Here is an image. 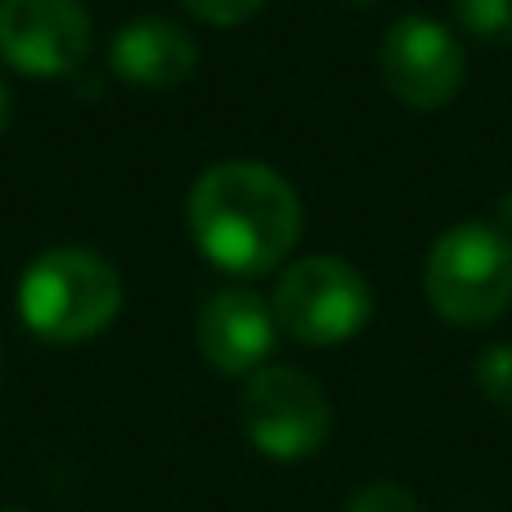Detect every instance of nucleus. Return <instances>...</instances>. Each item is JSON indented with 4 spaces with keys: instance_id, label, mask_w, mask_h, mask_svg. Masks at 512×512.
Instances as JSON below:
<instances>
[{
    "instance_id": "nucleus-16",
    "label": "nucleus",
    "mask_w": 512,
    "mask_h": 512,
    "mask_svg": "<svg viewBox=\"0 0 512 512\" xmlns=\"http://www.w3.org/2000/svg\"><path fill=\"white\" fill-rule=\"evenodd\" d=\"M0 512H23V508H0Z\"/></svg>"
},
{
    "instance_id": "nucleus-9",
    "label": "nucleus",
    "mask_w": 512,
    "mask_h": 512,
    "mask_svg": "<svg viewBox=\"0 0 512 512\" xmlns=\"http://www.w3.org/2000/svg\"><path fill=\"white\" fill-rule=\"evenodd\" d=\"M108 68L131 86H185L198 72V41L171 18H131L108 45Z\"/></svg>"
},
{
    "instance_id": "nucleus-12",
    "label": "nucleus",
    "mask_w": 512,
    "mask_h": 512,
    "mask_svg": "<svg viewBox=\"0 0 512 512\" xmlns=\"http://www.w3.org/2000/svg\"><path fill=\"white\" fill-rule=\"evenodd\" d=\"M342 512H423V504L396 481H373V486L355 490Z\"/></svg>"
},
{
    "instance_id": "nucleus-3",
    "label": "nucleus",
    "mask_w": 512,
    "mask_h": 512,
    "mask_svg": "<svg viewBox=\"0 0 512 512\" xmlns=\"http://www.w3.org/2000/svg\"><path fill=\"white\" fill-rule=\"evenodd\" d=\"M427 306L459 328H486L512 306V239L495 225L463 221L432 243L423 265Z\"/></svg>"
},
{
    "instance_id": "nucleus-13",
    "label": "nucleus",
    "mask_w": 512,
    "mask_h": 512,
    "mask_svg": "<svg viewBox=\"0 0 512 512\" xmlns=\"http://www.w3.org/2000/svg\"><path fill=\"white\" fill-rule=\"evenodd\" d=\"M180 5L207 27H239V23H248L265 0H180Z\"/></svg>"
},
{
    "instance_id": "nucleus-5",
    "label": "nucleus",
    "mask_w": 512,
    "mask_h": 512,
    "mask_svg": "<svg viewBox=\"0 0 512 512\" xmlns=\"http://www.w3.org/2000/svg\"><path fill=\"white\" fill-rule=\"evenodd\" d=\"M239 423L252 450H261L265 459L297 463L328 441L333 409L310 373L292 369V364H261L243 382Z\"/></svg>"
},
{
    "instance_id": "nucleus-10",
    "label": "nucleus",
    "mask_w": 512,
    "mask_h": 512,
    "mask_svg": "<svg viewBox=\"0 0 512 512\" xmlns=\"http://www.w3.org/2000/svg\"><path fill=\"white\" fill-rule=\"evenodd\" d=\"M459 27L481 45H512V0H450Z\"/></svg>"
},
{
    "instance_id": "nucleus-4",
    "label": "nucleus",
    "mask_w": 512,
    "mask_h": 512,
    "mask_svg": "<svg viewBox=\"0 0 512 512\" xmlns=\"http://www.w3.org/2000/svg\"><path fill=\"white\" fill-rule=\"evenodd\" d=\"M274 324L301 346H342L369 324V279L342 256H301L274 283Z\"/></svg>"
},
{
    "instance_id": "nucleus-2",
    "label": "nucleus",
    "mask_w": 512,
    "mask_h": 512,
    "mask_svg": "<svg viewBox=\"0 0 512 512\" xmlns=\"http://www.w3.org/2000/svg\"><path fill=\"white\" fill-rule=\"evenodd\" d=\"M122 310V274L90 248H50L23 270L18 315L45 342H90Z\"/></svg>"
},
{
    "instance_id": "nucleus-8",
    "label": "nucleus",
    "mask_w": 512,
    "mask_h": 512,
    "mask_svg": "<svg viewBox=\"0 0 512 512\" xmlns=\"http://www.w3.org/2000/svg\"><path fill=\"white\" fill-rule=\"evenodd\" d=\"M274 310L252 288H221L198 310V351L225 378H248L274 351Z\"/></svg>"
},
{
    "instance_id": "nucleus-14",
    "label": "nucleus",
    "mask_w": 512,
    "mask_h": 512,
    "mask_svg": "<svg viewBox=\"0 0 512 512\" xmlns=\"http://www.w3.org/2000/svg\"><path fill=\"white\" fill-rule=\"evenodd\" d=\"M9 126V86H5V77H0V131Z\"/></svg>"
},
{
    "instance_id": "nucleus-6",
    "label": "nucleus",
    "mask_w": 512,
    "mask_h": 512,
    "mask_svg": "<svg viewBox=\"0 0 512 512\" xmlns=\"http://www.w3.org/2000/svg\"><path fill=\"white\" fill-rule=\"evenodd\" d=\"M378 68L391 95L418 113L454 104V95L468 81V59H463L459 36L423 14H405L387 27L378 45Z\"/></svg>"
},
{
    "instance_id": "nucleus-1",
    "label": "nucleus",
    "mask_w": 512,
    "mask_h": 512,
    "mask_svg": "<svg viewBox=\"0 0 512 512\" xmlns=\"http://www.w3.org/2000/svg\"><path fill=\"white\" fill-rule=\"evenodd\" d=\"M189 234L212 265L256 279L283 265L301 239V198L265 162H216L189 189Z\"/></svg>"
},
{
    "instance_id": "nucleus-15",
    "label": "nucleus",
    "mask_w": 512,
    "mask_h": 512,
    "mask_svg": "<svg viewBox=\"0 0 512 512\" xmlns=\"http://www.w3.org/2000/svg\"><path fill=\"white\" fill-rule=\"evenodd\" d=\"M346 5H378V0H346Z\"/></svg>"
},
{
    "instance_id": "nucleus-11",
    "label": "nucleus",
    "mask_w": 512,
    "mask_h": 512,
    "mask_svg": "<svg viewBox=\"0 0 512 512\" xmlns=\"http://www.w3.org/2000/svg\"><path fill=\"white\" fill-rule=\"evenodd\" d=\"M477 387L486 391V400L495 409L512 414V346L508 342H495L477 355V369H472Z\"/></svg>"
},
{
    "instance_id": "nucleus-7",
    "label": "nucleus",
    "mask_w": 512,
    "mask_h": 512,
    "mask_svg": "<svg viewBox=\"0 0 512 512\" xmlns=\"http://www.w3.org/2000/svg\"><path fill=\"white\" fill-rule=\"evenodd\" d=\"M95 27L81 0H0V63L23 77H72Z\"/></svg>"
}]
</instances>
